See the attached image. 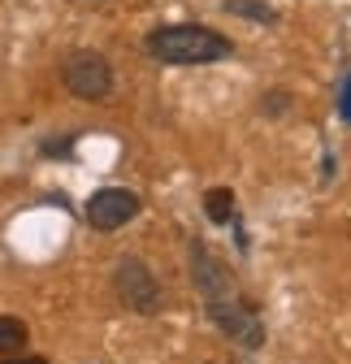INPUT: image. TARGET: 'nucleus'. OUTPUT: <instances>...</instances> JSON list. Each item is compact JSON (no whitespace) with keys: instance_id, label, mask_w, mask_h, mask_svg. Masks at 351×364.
I'll list each match as a JSON object with an SVG mask.
<instances>
[{"instance_id":"obj_1","label":"nucleus","mask_w":351,"mask_h":364,"mask_svg":"<svg viewBox=\"0 0 351 364\" xmlns=\"http://www.w3.org/2000/svg\"><path fill=\"white\" fill-rule=\"evenodd\" d=\"M144 53L161 65H217L234 57L230 35L200 26V22H173V26H156L144 35Z\"/></svg>"},{"instance_id":"obj_2","label":"nucleus","mask_w":351,"mask_h":364,"mask_svg":"<svg viewBox=\"0 0 351 364\" xmlns=\"http://www.w3.org/2000/svg\"><path fill=\"white\" fill-rule=\"evenodd\" d=\"M204 312H208V321L222 330L234 347L243 351H260L265 347V321H260V312L252 299H243L239 291L234 295H217V299H204Z\"/></svg>"},{"instance_id":"obj_3","label":"nucleus","mask_w":351,"mask_h":364,"mask_svg":"<svg viewBox=\"0 0 351 364\" xmlns=\"http://www.w3.org/2000/svg\"><path fill=\"white\" fill-rule=\"evenodd\" d=\"M113 295L126 312H139V316H156L165 308V291L156 282V273L139 256H122L113 264Z\"/></svg>"},{"instance_id":"obj_4","label":"nucleus","mask_w":351,"mask_h":364,"mask_svg":"<svg viewBox=\"0 0 351 364\" xmlns=\"http://www.w3.org/2000/svg\"><path fill=\"white\" fill-rule=\"evenodd\" d=\"M61 82L78 100H104L113 91V70L96 48H74L61 65Z\"/></svg>"},{"instance_id":"obj_5","label":"nucleus","mask_w":351,"mask_h":364,"mask_svg":"<svg viewBox=\"0 0 351 364\" xmlns=\"http://www.w3.org/2000/svg\"><path fill=\"white\" fill-rule=\"evenodd\" d=\"M139 213H144V200H139V191H130V187H100L92 200L82 204L87 225H92V230H100V235L122 230V225L135 221Z\"/></svg>"},{"instance_id":"obj_6","label":"nucleus","mask_w":351,"mask_h":364,"mask_svg":"<svg viewBox=\"0 0 351 364\" xmlns=\"http://www.w3.org/2000/svg\"><path fill=\"white\" fill-rule=\"evenodd\" d=\"M191 282H195V291L204 295V299H217V295H234L239 287H234V273H230V264L217 256L204 239H191Z\"/></svg>"},{"instance_id":"obj_7","label":"nucleus","mask_w":351,"mask_h":364,"mask_svg":"<svg viewBox=\"0 0 351 364\" xmlns=\"http://www.w3.org/2000/svg\"><path fill=\"white\" fill-rule=\"evenodd\" d=\"M204 217H208L212 225H230V221L239 217L234 191H230V187H212V191H204Z\"/></svg>"},{"instance_id":"obj_8","label":"nucleus","mask_w":351,"mask_h":364,"mask_svg":"<svg viewBox=\"0 0 351 364\" xmlns=\"http://www.w3.org/2000/svg\"><path fill=\"white\" fill-rule=\"evenodd\" d=\"M26 338H31V330H26L22 316H0V355L26 351Z\"/></svg>"},{"instance_id":"obj_9","label":"nucleus","mask_w":351,"mask_h":364,"mask_svg":"<svg viewBox=\"0 0 351 364\" xmlns=\"http://www.w3.org/2000/svg\"><path fill=\"white\" fill-rule=\"evenodd\" d=\"M222 9H226V14H234V18H247V22H265V26H274V22H278V9H274V5H265V0H226Z\"/></svg>"},{"instance_id":"obj_10","label":"nucleus","mask_w":351,"mask_h":364,"mask_svg":"<svg viewBox=\"0 0 351 364\" xmlns=\"http://www.w3.org/2000/svg\"><path fill=\"white\" fill-rule=\"evenodd\" d=\"M286 105H291V96H286V87H274L265 100H260V109L265 113H286Z\"/></svg>"},{"instance_id":"obj_11","label":"nucleus","mask_w":351,"mask_h":364,"mask_svg":"<svg viewBox=\"0 0 351 364\" xmlns=\"http://www.w3.org/2000/svg\"><path fill=\"white\" fill-rule=\"evenodd\" d=\"M338 117L351 126V74L342 78V87H338Z\"/></svg>"},{"instance_id":"obj_12","label":"nucleus","mask_w":351,"mask_h":364,"mask_svg":"<svg viewBox=\"0 0 351 364\" xmlns=\"http://www.w3.org/2000/svg\"><path fill=\"white\" fill-rule=\"evenodd\" d=\"M70 144H74V139H48L39 152H43V156H70Z\"/></svg>"},{"instance_id":"obj_13","label":"nucleus","mask_w":351,"mask_h":364,"mask_svg":"<svg viewBox=\"0 0 351 364\" xmlns=\"http://www.w3.org/2000/svg\"><path fill=\"white\" fill-rule=\"evenodd\" d=\"M0 364H48V360H43V355H0Z\"/></svg>"}]
</instances>
